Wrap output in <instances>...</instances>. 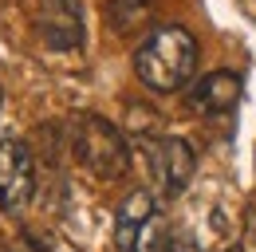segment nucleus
Segmentation results:
<instances>
[{
  "instance_id": "nucleus-1",
  "label": "nucleus",
  "mask_w": 256,
  "mask_h": 252,
  "mask_svg": "<svg viewBox=\"0 0 256 252\" xmlns=\"http://www.w3.org/2000/svg\"><path fill=\"white\" fill-rule=\"evenodd\" d=\"M197 67V40L178 24L154 28L134 52V71L150 91H182Z\"/></svg>"
},
{
  "instance_id": "nucleus-2",
  "label": "nucleus",
  "mask_w": 256,
  "mask_h": 252,
  "mask_svg": "<svg viewBox=\"0 0 256 252\" xmlns=\"http://www.w3.org/2000/svg\"><path fill=\"white\" fill-rule=\"evenodd\" d=\"M75 158L102 182H114L130 170V150L122 142V134L98 114L75 118Z\"/></svg>"
},
{
  "instance_id": "nucleus-3",
  "label": "nucleus",
  "mask_w": 256,
  "mask_h": 252,
  "mask_svg": "<svg viewBox=\"0 0 256 252\" xmlns=\"http://www.w3.org/2000/svg\"><path fill=\"white\" fill-rule=\"evenodd\" d=\"M36 193V162L32 150L16 138L0 142V209L20 213Z\"/></svg>"
},
{
  "instance_id": "nucleus-4",
  "label": "nucleus",
  "mask_w": 256,
  "mask_h": 252,
  "mask_svg": "<svg viewBox=\"0 0 256 252\" xmlns=\"http://www.w3.org/2000/svg\"><path fill=\"white\" fill-rule=\"evenodd\" d=\"M146 162H150L154 186L166 197H178L182 189L190 186L193 166H197V158H193L186 138H150L146 142Z\"/></svg>"
},
{
  "instance_id": "nucleus-5",
  "label": "nucleus",
  "mask_w": 256,
  "mask_h": 252,
  "mask_svg": "<svg viewBox=\"0 0 256 252\" xmlns=\"http://www.w3.org/2000/svg\"><path fill=\"white\" fill-rule=\"evenodd\" d=\"M40 40L56 52H75L83 44V8L79 0H44L36 12Z\"/></svg>"
},
{
  "instance_id": "nucleus-6",
  "label": "nucleus",
  "mask_w": 256,
  "mask_h": 252,
  "mask_svg": "<svg viewBox=\"0 0 256 252\" xmlns=\"http://www.w3.org/2000/svg\"><path fill=\"white\" fill-rule=\"evenodd\" d=\"M236 98H240V79L232 71H209L193 83L190 106L197 114H224L236 106Z\"/></svg>"
},
{
  "instance_id": "nucleus-7",
  "label": "nucleus",
  "mask_w": 256,
  "mask_h": 252,
  "mask_svg": "<svg viewBox=\"0 0 256 252\" xmlns=\"http://www.w3.org/2000/svg\"><path fill=\"white\" fill-rule=\"evenodd\" d=\"M150 217H154V197H150L146 189L130 193L126 201H122V209H118V220H114V240H118V248L134 252V244H138V236H142V228H146Z\"/></svg>"
},
{
  "instance_id": "nucleus-8",
  "label": "nucleus",
  "mask_w": 256,
  "mask_h": 252,
  "mask_svg": "<svg viewBox=\"0 0 256 252\" xmlns=\"http://www.w3.org/2000/svg\"><path fill=\"white\" fill-rule=\"evenodd\" d=\"M106 16H110V28L114 32H134L146 24V16H150V0H110L106 4Z\"/></svg>"
},
{
  "instance_id": "nucleus-9",
  "label": "nucleus",
  "mask_w": 256,
  "mask_h": 252,
  "mask_svg": "<svg viewBox=\"0 0 256 252\" xmlns=\"http://www.w3.org/2000/svg\"><path fill=\"white\" fill-rule=\"evenodd\" d=\"M170 244H174V236L162 224V217H150L146 228H142V236H138V244H134V252H170Z\"/></svg>"
},
{
  "instance_id": "nucleus-10",
  "label": "nucleus",
  "mask_w": 256,
  "mask_h": 252,
  "mask_svg": "<svg viewBox=\"0 0 256 252\" xmlns=\"http://www.w3.org/2000/svg\"><path fill=\"white\" fill-rule=\"evenodd\" d=\"M8 252H48V244H40V240H32V236H24L16 248H8Z\"/></svg>"
},
{
  "instance_id": "nucleus-11",
  "label": "nucleus",
  "mask_w": 256,
  "mask_h": 252,
  "mask_svg": "<svg viewBox=\"0 0 256 252\" xmlns=\"http://www.w3.org/2000/svg\"><path fill=\"white\" fill-rule=\"evenodd\" d=\"M170 252H201V248H197V244H190V240H174V244H170Z\"/></svg>"
},
{
  "instance_id": "nucleus-12",
  "label": "nucleus",
  "mask_w": 256,
  "mask_h": 252,
  "mask_svg": "<svg viewBox=\"0 0 256 252\" xmlns=\"http://www.w3.org/2000/svg\"><path fill=\"white\" fill-rule=\"evenodd\" d=\"M0 252H8V244H4V240H0Z\"/></svg>"
},
{
  "instance_id": "nucleus-13",
  "label": "nucleus",
  "mask_w": 256,
  "mask_h": 252,
  "mask_svg": "<svg viewBox=\"0 0 256 252\" xmlns=\"http://www.w3.org/2000/svg\"><path fill=\"white\" fill-rule=\"evenodd\" d=\"M232 252H240V248H232Z\"/></svg>"
}]
</instances>
